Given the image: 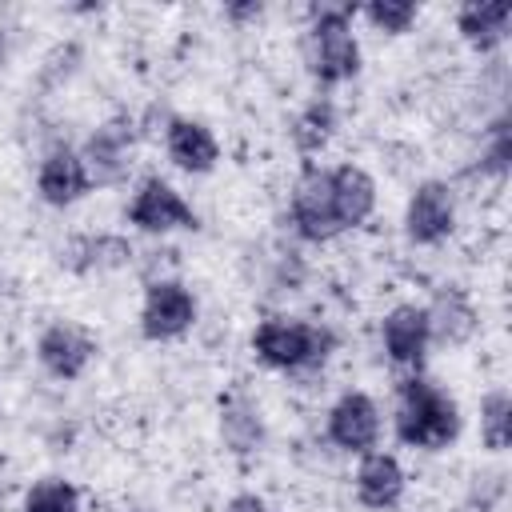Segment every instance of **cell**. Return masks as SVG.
<instances>
[{
  "label": "cell",
  "instance_id": "cell-13",
  "mask_svg": "<svg viewBox=\"0 0 512 512\" xmlns=\"http://www.w3.org/2000/svg\"><path fill=\"white\" fill-rule=\"evenodd\" d=\"M164 148H168V160L180 168V172H192V176H204L216 168L220 160V144L212 136L208 124L192 120V116H172L168 128H164Z\"/></svg>",
  "mask_w": 512,
  "mask_h": 512
},
{
  "label": "cell",
  "instance_id": "cell-4",
  "mask_svg": "<svg viewBox=\"0 0 512 512\" xmlns=\"http://www.w3.org/2000/svg\"><path fill=\"white\" fill-rule=\"evenodd\" d=\"M292 228L300 240L308 244H328L332 236L344 232L340 212H336V196H332V168H316L308 164L300 172V180L292 184Z\"/></svg>",
  "mask_w": 512,
  "mask_h": 512
},
{
  "label": "cell",
  "instance_id": "cell-8",
  "mask_svg": "<svg viewBox=\"0 0 512 512\" xmlns=\"http://www.w3.org/2000/svg\"><path fill=\"white\" fill-rule=\"evenodd\" d=\"M128 224H136L140 232H176L196 228V212L164 176H148L128 200Z\"/></svg>",
  "mask_w": 512,
  "mask_h": 512
},
{
  "label": "cell",
  "instance_id": "cell-25",
  "mask_svg": "<svg viewBox=\"0 0 512 512\" xmlns=\"http://www.w3.org/2000/svg\"><path fill=\"white\" fill-rule=\"evenodd\" d=\"M260 12H264L260 4H232V8H228L232 20H252V16H260Z\"/></svg>",
  "mask_w": 512,
  "mask_h": 512
},
{
  "label": "cell",
  "instance_id": "cell-16",
  "mask_svg": "<svg viewBox=\"0 0 512 512\" xmlns=\"http://www.w3.org/2000/svg\"><path fill=\"white\" fill-rule=\"evenodd\" d=\"M508 20H512V4L508 0H472V4L456 8V32L476 52H492L508 36Z\"/></svg>",
  "mask_w": 512,
  "mask_h": 512
},
{
  "label": "cell",
  "instance_id": "cell-19",
  "mask_svg": "<svg viewBox=\"0 0 512 512\" xmlns=\"http://www.w3.org/2000/svg\"><path fill=\"white\" fill-rule=\"evenodd\" d=\"M220 436L236 456H248L260 448L264 440V424H260V408L248 396H228L220 404Z\"/></svg>",
  "mask_w": 512,
  "mask_h": 512
},
{
  "label": "cell",
  "instance_id": "cell-9",
  "mask_svg": "<svg viewBox=\"0 0 512 512\" xmlns=\"http://www.w3.org/2000/svg\"><path fill=\"white\" fill-rule=\"evenodd\" d=\"M328 440L340 452H372L380 440V408L368 392H344L332 408H328V424H324Z\"/></svg>",
  "mask_w": 512,
  "mask_h": 512
},
{
  "label": "cell",
  "instance_id": "cell-17",
  "mask_svg": "<svg viewBox=\"0 0 512 512\" xmlns=\"http://www.w3.org/2000/svg\"><path fill=\"white\" fill-rule=\"evenodd\" d=\"M332 196H336L340 224L360 228L376 208V180L360 164H340V168H332Z\"/></svg>",
  "mask_w": 512,
  "mask_h": 512
},
{
  "label": "cell",
  "instance_id": "cell-20",
  "mask_svg": "<svg viewBox=\"0 0 512 512\" xmlns=\"http://www.w3.org/2000/svg\"><path fill=\"white\" fill-rule=\"evenodd\" d=\"M332 128H336V108H332L328 100H312V104L296 116L292 140H296V148H300L304 156H312V152H320V148L332 140Z\"/></svg>",
  "mask_w": 512,
  "mask_h": 512
},
{
  "label": "cell",
  "instance_id": "cell-24",
  "mask_svg": "<svg viewBox=\"0 0 512 512\" xmlns=\"http://www.w3.org/2000/svg\"><path fill=\"white\" fill-rule=\"evenodd\" d=\"M224 512H268V504H264L260 496H252V492H244V496H232Z\"/></svg>",
  "mask_w": 512,
  "mask_h": 512
},
{
  "label": "cell",
  "instance_id": "cell-22",
  "mask_svg": "<svg viewBox=\"0 0 512 512\" xmlns=\"http://www.w3.org/2000/svg\"><path fill=\"white\" fill-rule=\"evenodd\" d=\"M20 512H80V492L64 476H44L24 492Z\"/></svg>",
  "mask_w": 512,
  "mask_h": 512
},
{
  "label": "cell",
  "instance_id": "cell-7",
  "mask_svg": "<svg viewBox=\"0 0 512 512\" xmlns=\"http://www.w3.org/2000/svg\"><path fill=\"white\" fill-rule=\"evenodd\" d=\"M456 228V196L444 180H420L404 204V232L412 244L432 248Z\"/></svg>",
  "mask_w": 512,
  "mask_h": 512
},
{
  "label": "cell",
  "instance_id": "cell-5",
  "mask_svg": "<svg viewBox=\"0 0 512 512\" xmlns=\"http://www.w3.org/2000/svg\"><path fill=\"white\" fill-rule=\"evenodd\" d=\"M196 324V296L180 280H152L140 304L144 340H176Z\"/></svg>",
  "mask_w": 512,
  "mask_h": 512
},
{
  "label": "cell",
  "instance_id": "cell-14",
  "mask_svg": "<svg viewBox=\"0 0 512 512\" xmlns=\"http://www.w3.org/2000/svg\"><path fill=\"white\" fill-rule=\"evenodd\" d=\"M404 488H408V476L400 468V460L392 452H364L360 456V468H356V500L372 512H388L404 500Z\"/></svg>",
  "mask_w": 512,
  "mask_h": 512
},
{
  "label": "cell",
  "instance_id": "cell-18",
  "mask_svg": "<svg viewBox=\"0 0 512 512\" xmlns=\"http://www.w3.org/2000/svg\"><path fill=\"white\" fill-rule=\"evenodd\" d=\"M64 264L72 272H108L132 264V244L116 232H96V236H76L64 248Z\"/></svg>",
  "mask_w": 512,
  "mask_h": 512
},
{
  "label": "cell",
  "instance_id": "cell-11",
  "mask_svg": "<svg viewBox=\"0 0 512 512\" xmlns=\"http://www.w3.org/2000/svg\"><path fill=\"white\" fill-rule=\"evenodd\" d=\"M380 340H384V352H388L392 364H400V368H420L424 356H428V348H432L424 304H396V308L380 320Z\"/></svg>",
  "mask_w": 512,
  "mask_h": 512
},
{
  "label": "cell",
  "instance_id": "cell-3",
  "mask_svg": "<svg viewBox=\"0 0 512 512\" xmlns=\"http://www.w3.org/2000/svg\"><path fill=\"white\" fill-rule=\"evenodd\" d=\"M252 352L264 368L276 372H304V368H320L332 352V332L304 324V320H288V316H272L260 320L252 332Z\"/></svg>",
  "mask_w": 512,
  "mask_h": 512
},
{
  "label": "cell",
  "instance_id": "cell-1",
  "mask_svg": "<svg viewBox=\"0 0 512 512\" xmlns=\"http://www.w3.org/2000/svg\"><path fill=\"white\" fill-rule=\"evenodd\" d=\"M392 428L408 448L440 452L460 436V408L440 384H432L424 376H412L396 392Z\"/></svg>",
  "mask_w": 512,
  "mask_h": 512
},
{
  "label": "cell",
  "instance_id": "cell-6",
  "mask_svg": "<svg viewBox=\"0 0 512 512\" xmlns=\"http://www.w3.org/2000/svg\"><path fill=\"white\" fill-rule=\"evenodd\" d=\"M132 120L128 116H112L104 120L80 148V160H84V172H88V184L92 188H108V184H120L128 176V164H132Z\"/></svg>",
  "mask_w": 512,
  "mask_h": 512
},
{
  "label": "cell",
  "instance_id": "cell-2",
  "mask_svg": "<svg viewBox=\"0 0 512 512\" xmlns=\"http://www.w3.org/2000/svg\"><path fill=\"white\" fill-rule=\"evenodd\" d=\"M356 8H316L308 36H304V60L308 72L320 84H344L360 72V40L352 32Z\"/></svg>",
  "mask_w": 512,
  "mask_h": 512
},
{
  "label": "cell",
  "instance_id": "cell-21",
  "mask_svg": "<svg viewBox=\"0 0 512 512\" xmlns=\"http://www.w3.org/2000/svg\"><path fill=\"white\" fill-rule=\"evenodd\" d=\"M480 440L492 452H504L512 440V396L504 388H496L480 400Z\"/></svg>",
  "mask_w": 512,
  "mask_h": 512
},
{
  "label": "cell",
  "instance_id": "cell-10",
  "mask_svg": "<svg viewBox=\"0 0 512 512\" xmlns=\"http://www.w3.org/2000/svg\"><path fill=\"white\" fill-rule=\"evenodd\" d=\"M92 356H96V340L80 324H68V320L48 324L36 340V360L56 380H80L88 372Z\"/></svg>",
  "mask_w": 512,
  "mask_h": 512
},
{
  "label": "cell",
  "instance_id": "cell-12",
  "mask_svg": "<svg viewBox=\"0 0 512 512\" xmlns=\"http://www.w3.org/2000/svg\"><path fill=\"white\" fill-rule=\"evenodd\" d=\"M88 188H92V184H88V172H84L80 152L68 148V144H52V148L44 152L40 168H36V192H40V200L52 204V208H68V204H76Z\"/></svg>",
  "mask_w": 512,
  "mask_h": 512
},
{
  "label": "cell",
  "instance_id": "cell-15",
  "mask_svg": "<svg viewBox=\"0 0 512 512\" xmlns=\"http://www.w3.org/2000/svg\"><path fill=\"white\" fill-rule=\"evenodd\" d=\"M424 312H428V336H432V344L460 348V344H468V340L476 336L480 316H476L468 292L456 288V284L440 288V292L432 296V304H424Z\"/></svg>",
  "mask_w": 512,
  "mask_h": 512
},
{
  "label": "cell",
  "instance_id": "cell-23",
  "mask_svg": "<svg viewBox=\"0 0 512 512\" xmlns=\"http://www.w3.org/2000/svg\"><path fill=\"white\" fill-rule=\"evenodd\" d=\"M360 16H364L376 32L400 36V32H408V24L416 20V4H408V0H372V4L360 8Z\"/></svg>",
  "mask_w": 512,
  "mask_h": 512
}]
</instances>
